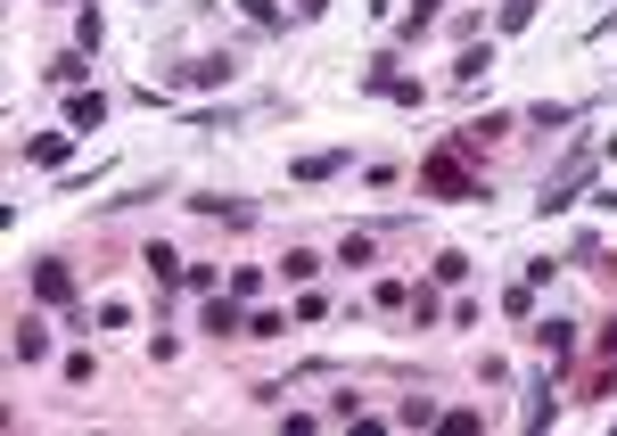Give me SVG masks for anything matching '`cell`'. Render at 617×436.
I'll list each match as a JSON object with an SVG mask.
<instances>
[{"instance_id":"30bf717a","label":"cell","mask_w":617,"mask_h":436,"mask_svg":"<svg viewBox=\"0 0 617 436\" xmlns=\"http://www.w3.org/2000/svg\"><path fill=\"white\" fill-rule=\"evenodd\" d=\"M346 165H355V149H321V157H297L288 182H330V173H346Z\"/></svg>"},{"instance_id":"7402d4cb","label":"cell","mask_w":617,"mask_h":436,"mask_svg":"<svg viewBox=\"0 0 617 436\" xmlns=\"http://www.w3.org/2000/svg\"><path fill=\"white\" fill-rule=\"evenodd\" d=\"M436 9H445V0H411V17H404V41H420L436 25Z\"/></svg>"},{"instance_id":"2e32d148","label":"cell","mask_w":617,"mask_h":436,"mask_svg":"<svg viewBox=\"0 0 617 436\" xmlns=\"http://www.w3.org/2000/svg\"><path fill=\"white\" fill-rule=\"evenodd\" d=\"M429 281H436V288H461V281H469V256H461V247H445V256L429 264Z\"/></svg>"},{"instance_id":"7c38bea8","label":"cell","mask_w":617,"mask_h":436,"mask_svg":"<svg viewBox=\"0 0 617 436\" xmlns=\"http://www.w3.org/2000/svg\"><path fill=\"white\" fill-rule=\"evenodd\" d=\"M510 124H519V115H486V124H469V133L453 140V149H469V157H486V140H503Z\"/></svg>"},{"instance_id":"6da1fadb","label":"cell","mask_w":617,"mask_h":436,"mask_svg":"<svg viewBox=\"0 0 617 436\" xmlns=\"http://www.w3.org/2000/svg\"><path fill=\"white\" fill-rule=\"evenodd\" d=\"M420 190H429V198H461V207H478V198H486V182L469 173V149H436V157H420Z\"/></svg>"},{"instance_id":"d4e9b609","label":"cell","mask_w":617,"mask_h":436,"mask_svg":"<svg viewBox=\"0 0 617 436\" xmlns=\"http://www.w3.org/2000/svg\"><path fill=\"white\" fill-rule=\"evenodd\" d=\"M149 272H157V281H182L189 264H182V256H173V247H149Z\"/></svg>"},{"instance_id":"52a82bcc","label":"cell","mask_w":617,"mask_h":436,"mask_svg":"<svg viewBox=\"0 0 617 436\" xmlns=\"http://www.w3.org/2000/svg\"><path fill=\"white\" fill-rule=\"evenodd\" d=\"M99 124H108V99L75 83V91H66V133H99Z\"/></svg>"},{"instance_id":"8992f818","label":"cell","mask_w":617,"mask_h":436,"mask_svg":"<svg viewBox=\"0 0 617 436\" xmlns=\"http://www.w3.org/2000/svg\"><path fill=\"white\" fill-rule=\"evenodd\" d=\"M34 297L41 304H75V272L58 264V256H41V264H34Z\"/></svg>"},{"instance_id":"603a6c76","label":"cell","mask_w":617,"mask_h":436,"mask_svg":"<svg viewBox=\"0 0 617 436\" xmlns=\"http://www.w3.org/2000/svg\"><path fill=\"white\" fill-rule=\"evenodd\" d=\"M395 428H436V403H429V396H411L404 412H395Z\"/></svg>"},{"instance_id":"277c9868","label":"cell","mask_w":617,"mask_h":436,"mask_svg":"<svg viewBox=\"0 0 617 436\" xmlns=\"http://www.w3.org/2000/svg\"><path fill=\"white\" fill-rule=\"evenodd\" d=\"M9 362H50V322H41V313H17V329H9Z\"/></svg>"},{"instance_id":"3957f363","label":"cell","mask_w":617,"mask_h":436,"mask_svg":"<svg viewBox=\"0 0 617 436\" xmlns=\"http://www.w3.org/2000/svg\"><path fill=\"white\" fill-rule=\"evenodd\" d=\"M231 75H239V58H231V50H214V58H189V66H182L173 83H182V91H223Z\"/></svg>"},{"instance_id":"e0dca14e","label":"cell","mask_w":617,"mask_h":436,"mask_svg":"<svg viewBox=\"0 0 617 436\" xmlns=\"http://www.w3.org/2000/svg\"><path fill=\"white\" fill-rule=\"evenodd\" d=\"M527 25H535V0H503L494 9V34H527Z\"/></svg>"},{"instance_id":"4fadbf2b","label":"cell","mask_w":617,"mask_h":436,"mask_svg":"<svg viewBox=\"0 0 617 436\" xmlns=\"http://www.w3.org/2000/svg\"><path fill=\"white\" fill-rule=\"evenodd\" d=\"M486 75H494V50H486V41H469V50H461V66H453V83L469 91V83H486Z\"/></svg>"},{"instance_id":"5b68a950","label":"cell","mask_w":617,"mask_h":436,"mask_svg":"<svg viewBox=\"0 0 617 436\" xmlns=\"http://www.w3.org/2000/svg\"><path fill=\"white\" fill-rule=\"evenodd\" d=\"M17 157H25V165H41V173H66V157H75V133H41V140H17Z\"/></svg>"},{"instance_id":"ffe728a7","label":"cell","mask_w":617,"mask_h":436,"mask_svg":"<svg viewBox=\"0 0 617 436\" xmlns=\"http://www.w3.org/2000/svg\"><path fill=\"white\" fill-rule=\"evenodd\" d=\"M337 264L362 272V264H371V239H362V231H346V239H337Z\"/></svg>"},{"instance_id":"cb8c5ba5","label":"cell","mask_w":617,"mask_h":436,"mask_svg":"<svg viewBox=\"0 0 617 436\" xmlns=\"http://www.w3.org/2000/svg\"><path fill=\"white\" fill-rule=\"evenodd\" d=\"M223 281H231V297H239V304H247V297H256V288H263V272H256V264H231V272H223Z\"/></svg>"},{"instance_id":"4316f807","label":"cell","mask_w":617,"mask_h":436,"mask_svg":"<svg viewBox=\"0 0 617 436\" xmlns=\"http://www.w3.org/2000/svg\"><path fill=\"white\" fill-rule=\"evenodd\" d=\"M371 304H387V313H395V304H411V281H379V288H371Z\"/></svg>"},{"instance_id":"5bb4252c","label":"cell","mask_w":617,"mask_h":436,"mask_svg":"<svg viewBox=\"0 0 617 436\" xmlns=\"http://www.w3.org/2000/svg\"><path fill=\"white\" fill-rule=\"evenodd\" d=\"M527 124H535V133H568V124H577V108H560V99H535V108H527Z\"/></svg>"},{"instance_id":"44dd1931","label":"cell","mask_w":617,"mask_h":436,"mask_svg":"<svg viewBox=\"0 0 617 436\" xmlns=\"http://www.w3.org/2000/svg\"><path fill=\"white\" fill-rule=\"evenodd\" d=\"M239 9H247V25H263V34H281V25H288V9H272V0H239Z\"/></svg>"},{"instance_id":"9a60e30c","label":"cell","mask_w":617,"mask_h":436,"mask_svg":"<svg viewBox=\"0 0 617 436\" xmlns=\"http://www.w3.org/2000/svg\"><path fill=\"white\" fill-rule=\"evenodd\" d=\"M313 272H321V256H313V247H288L281 281H288V288H313Z\"/></svg>"},{"instance_id":"7a4b0ae2","label":"cell","mask_w":617,"mask_h":436,"mask_svg":"<svg viewBox=\"0 0 617 436\" xmlns=\"http://www.w3.org/2000/svg\"><path fill=\"white\" fill-rule=\"evenodd\" d=\"M593 165H601V149H593V140H577V149L560 157V173L543 182V214H568V207H577L584 182H593Z\"/></svg>"},{"instance_id":"83f0119b","label":"cell","mask_w":617,"mask_h":436,"mask_svg":"<svg viewBox=\"0 0 617 436\" xmlns=\"http://www.w3.org/2000/svg\"><path fill=\"white\" fill-rule=\"evenodd\" d=\"M593 346H601V354L617 362V313H609V322H601V338H593Z\"/></svg>"},{"instance_id":"d6986e66","label":"cell","mask_w":617,"mask_h":436,"mask_svg":"<svg viewBox=\"0 0 617 436\" xmlns=\"http://www.w3.org/2000/svg\"><path fill=\"white\" fill-rule=\"evenodd\" d=\"M41 83H50V91H75V83H83V58H50V66H41Z\"/></svg>"},{"instance_id":"9c48e42d","label":"cell","mask_w":617,"mask_h":436,"mask_svg":"<svg viewBox=\"0 0 617 436\" xmlns=\"http://www.w3.org/2000/svg\"><path fill=\"white\" fill-rule=\"evenodd\" d=\"M198 322H206V338H239V329H247V313H239V297H206V313H198Z\"/></svg>"},{"instance_id":"ba28073f","label":"cell","mask_w":617,"mask_h":436,"mask_svg":"<svg viewBox=\"0 0 617 436\" xmlns=\"http://www.w3.org/2000/svg\"><path fill=\"white\" fill-rule=\"evenodd\" d=\"M535 346L552 362H577V322H568V313H552V322H535Z\"/></svg>"},{"instance_id":"484cf974","label":"cell","mask_w":617,"mask_h":436,"mask_svg":"<svg viewBox=\"0 0 617 436\" xmlns=\"http://www.w3.org/2000/svg\"><path fill=\"white\" fill-rule=\"evenodd\" d=\"M503 313H510V322H527V313H535V288H527V281L503 288Z\"/></svg>"},{"instance_id":"8fae6325","label":"cell","mask_w":617,"mask_h":436,"mask_svg":"<svg viewBox=\"0 0 617 436\" xmlns=\"http://www.w3.org/2000/svg\"><path fill=\"white\" fill-rule=\"evenodd\" d=\"M198 214H206V223H231V231L256 223V207H247V198H198Z\"/></svg>"},{"instance_id":"ac0fdd59","label":"cell","mask_w":617,"mask_h":436,"mask_svg":"<svg viewBox=\"0 0 617 436\" xmlns=\"http://www.w3.org/2000/svg\"><path fill=\"white\" fill-rule=\"evenodd\" d=\"M552 412H560V403H552V379H535L527 387V428H552Z\"/></svg>"}]
</instances>
